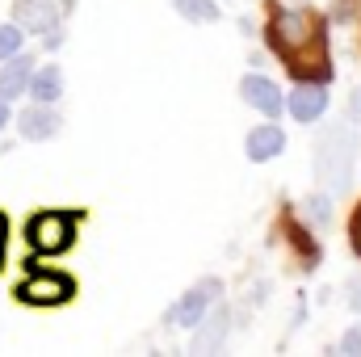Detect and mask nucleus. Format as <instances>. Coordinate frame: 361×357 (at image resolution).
Here are the masks:
<instances>
[{"mask_svg":"<svg viewBox=\"0 0 361 357\" xmlns=\"http://www.w3.org/2000/svg\"><path fill=\"white\" fill-rule=\"evenodd\" d=\"M30 97L34 101H42V105H55L59 97H63V68H55V63H47V68H34V76H30Z\"/></svg>","mask_w":361,"mask_h":357,"instance_id":"12","label":"nucleus"},{"mask_svg":"<svg viewBox=\"0 0 361 357\" xmlns=\"http://www.w3.org/2000/svg\"><path fill=\"white\" fill-rule=\"evenodd\" d=\"M21 42H25V30H21L17 21H0V59L17 55V51H21Z\"/></svg>","mask_w":361,"mask_h":357,"instance_id":"15","label":"nucleus"},{"mask_svg":"<svg viewBox=\"0 0 361 357\" xmlns=\"http://www.w3.org/2000/svg\"><path fill=\"white\" fill-rule=\"evenodd\" d=\"M324 109H328V89L319 80H307V85H298V89L290 92V114L298 122H315Z\"/></svg>","mask_w":361,"mask_h":357,"instance_id":"9","label":"nucleus"},{"mask_svg":"<svg viewBox=\"0 0 361 357\" xmlns=\"http://www.w3.org/2000/svg\"><path fill=\"white\" fill-rule=\"evenodd\" d=\"M30 76H34V55L17 51V55L0 59V101H17L30 89Z\"/></svg>","mask_w":361,"mask_h":357,"instance_id":"8","label":"nucleus"},{"mask_svg":"<svg viewBox=\"0 0 361 357\" xmlns=\"http://www.w3.org/2000/svg\"><path fill=\"white\" fill-rule=\"evenodd\" d=\"M177 8L185 21H197V25L219 21V4H210V0H177Z\"/></svg>","mask_w":361,"mask_h":357,"instance_id":"14","label":"nucleus"},{"mask_svg":"<svg viewBox=\"0 0 361 357\" xmlns=\"http://www.w3.org/2000/svg\"><path fill=\"white\" fill-rule=\"evenodd\" d=\"M281 147H286V135H281L273 122L257 126V131L248 135V160H252V164H265L273 156H281Z\"/></svg>","mask_w":361,"mask_h":357,"instance_id":"13","label":"nucleus"},{"mask_svg":"<svg viewBox=\"0 0 361 357\" xmlns=\"http://www.w3.org/2000/svg\"><path fill=\"white\" fill-rule=\"evenodd\" d=\"M13 21L25 34H51L63 21V8L55 0H13Z\"/></svg>","mask_w":361,"mask_h":357,"instance_id":"5","label":"nucleus"},{"mask_svg":"<svg viewBox=\"0 0 361 357\" xmlns=\"http://www.w3.org/2000/svg\"><path fill=\"white\" fill-rule=\"evenodd\" d=\"M214 294H219V282H214V277H206L202 286H193L177 307H173V320H177L180 328H197V324H202V315H206V307L214 303Z\"/></svg>","mask_w":361,"mask_h":357,"instance_id":"7","label":"nucleus"},{"mask_svg":"<svg viewBox=\"0 0 361 357\" xmlns=\"http://www.w3.org/2000/svg\"><path fill=\"white\" fill-rule=\"evenodd\" d=\"M349 307H353V311H361V277H353V282H349Z\"/></svg>","mask_w":361,"mask_h":357,"instance_id":"18","label":"nucleus"},{"mask_svg":"<svg viewBox=\"0 0 361 357\" xmlns=\"http://www.w3.org/2000/svg\"><path fill=\"white\" fill-rule=\"evenodd\" d=\"M0 265H4V219H0Z\"/></svg>","mask_w":361,"mask_h":357,"instance_id":"22","label":"nucleus"},{"mask_svg":"<svg viewBox=\"0 0 361 357\" xmlns=\"http://www.w3.org/2000/svg\"><path fill=\"white\" fill-rule=\"evenodd\" d=\"M227 324H231V315L219 307L210 320L202 315V324H197V337H193V357H206V353H219L223 349V337H227Z\"/></svg>","mask_w":361,"mask_h":357,"instance_id":"11","label":"nucleus"},{"mask_svg":"<svg viewBox=\"0 0 361 357\" xmlns=\"http://www.w3.org/2000/svg\"><path fill=\"white\" fill-rule=\"evenodd\" d=\"M353 248L361 253V210H357V223H353Z\"/></svg>","mask_w":361,"mask_h":357,"instance_id":"21","label":"nucleus"},{"mask_svg":"<svg viewBox=\"0 0 361 357\" xmlns=\"http://www.w3.org/2000/svg\"><path fill=\"white\" fill-rule=\"evenodd\" d=\"M307 214H311L315 227H324V223L332 219V202H328L324 193H315V198H307Z\"/></svg>","mask_w":361,"mask_h":357,"instance_id":"16","label":"nucleus"},{"mask_svg":"<svg viewBox=\"0 0 361 357\" xmlns=\"http://www.w3.org/2000/svg\"><path fill=\"white\" fill-rule=\"evenodd\" d=\"M59 126H63V118H59L51 105H42V101L25 105V109L17 114V135L30 139V143H47V139H55Z\"/></svg>","mask_w":361,"mask_h":357,"instance_id":"6","label":"nucleus"},{"mask_svg":"<svg viewBox=\"0 0 361 357\" xmlns=\"http://www.w3.org/2000/svg\"><path fill=\"white\" fill-rule=\"evenodd\" d=\"M8 122H13V114H8V101H0V131H4Z\"/></svg>","mask_w":361,"mask_h":357,"instance_id":"20","label":"nucleus"},{"mask_svg":"<svg viewBox=\"0 0 361 357\" xmlns=\"http://www.w3.org/2000/svg\"><path fill=\"white\" fill-rule=\"evenodd\" d=\"M240 92H244V101L252 105V109H261L265 118H277L281 114V92L273 89L269 76H244V85H240Z\"/></svg>","mask_w":361,"mask_h":357,"instance_id":"10","label":"nucleus"},{"mask_svg":"<svg viewBox=\"0 0 361 357\" xmlns=\"http://www.w3.org/2000/svg\"><path fill=\"white\" fill-rule=\"evenodd\" d=\"M341 349H345L349 357H361V324H357V328H349V332H345V341H341Z\"/></svg>","mask_w":361,"mask_h":357,"instance_id":"17","label":"nucleus"},{"mask_svg":"<svg viewBox=\"0 0 361 357\" xmlns=\"http://www.w3.org/2000/svg\"><path fill=\"white\" fill-rule=\"evenodd\" d=\"M72 290H76V282H72L68 273L38 269V273H30V277L17 286V298L30 303V307H59V303L72 298Z\"/></svg>","mask_w":361,"mask_h":357,"instance_id":"4","label":"nucleus"},{"mask_svg":"<svg viewBox=\"0 0 361 357\" xmlns=\"http://www.w3.org/2000/svg\"><path fill=\"white\" fill-rule=\"evenodd\" d=\"M269 42L273 51L286 59V68L294 76H311V80H324L328 76V59H324V34H319V21H311L307 13H277L269 25Z\"/></svg>","mask_w":361,"mask_h":357,"instance_id":"1","label":"nucleus"},{"mask_svg":"<svg viewBox=\"0 0 361 357\" xmlns=\"http://www.w3.org/2000/svg\"><path fill=\"white\" fill-rule=\"evenodd\" d=\"M353 156H357V139L349 131H332L319 143V160L315 173L324 181V189H349V173H353Z\"/></svg>","mask_w":361,"mask_h":357,"instance_id":"2","label":"nucleus"},{"mask_svg":"<svg viewBox=\"0 0 361 357\" xmlns=\"http://www.w3.org/2000/svg\"><path fill=\"white\" fill-rule=\"evenodd\" d=\"M349 114H353V122H361V85L353 89V97H349Z\"/></svg>","mask_w":361,"mask_h":357,"instance_id":"19","label":"nucleus"},{"mask_svg":"<svg viewBox=\"0 0 361 357\" xmlns=\"http://www.w3.org/2000/svg\"><path fill=\"white\" fill-rule=\"evenodd\" d=\"M25 240L38 257H55L63 248H72L76 240V214H63V210H42L25 223Z\"/></svg>","mask_w":361,"mask_h":357,"instance_id":"3","label":"nucleus"}]
</instances>
